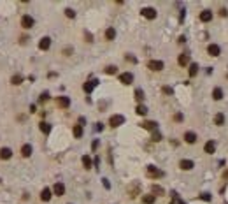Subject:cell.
I'll list each match as a JSON object with an SVG mask.
<instances>
[{"label": "cell", "mask_w": 228, "mask_h": 204, "mask_svg": "<svg viewBox=\"0 0 228 204\" xmlns=\"http://www.w3.org/2000/svg\"><path fill=\"white\" fill-rule=\"evenodd\" d=\"M125 123V116L123 115H114V116H111V120H109V125L111 127H119V125H123Z\"/></svg>", "instance_id": "1"}, {"label": "cell", "mask_w": 228, "mask_h": 204, "mask_svg": "<svg viewBox=\"0 0 228 204\" xmlns=\"http://www.w3.org/2000/svg\"><path fill=\"white\" fill-rule=\"evenodd\" d=\"M147 176H151V178H162L163 176V171H160L154 166H147Z\"/></svg>", "instance_id": "2"}, {"label": "cell", "mask_w": 228, "mask_h": 204, "mask_svg": "<svg viewBox=\"0 0 228 204\" xmlns=\"http://www.w3.org/2000/svg\"><path fill=\"white\" fill-rule=\"evenodd\" d=\"M21 27L23 28H32L33 27V18L30 14H25V16L21 18Z\"/></svg>", "instance_id": "3"}, {"label": "cell", "mask_w": 228, "mask_h": 204, "mask_svg": "<svg viewBox=\"0 0 228 204\" xmlns=\"http://www.w3.org/2000/svg\"><path fill=\"white\" fill-rule=\"evenodd\" d=\"M147 67L151 71H162L163 69V62L162 60H149L147 62Z\"/></svg>", "instance_id": "4"}, {"label": "cell", "mask_w": 228, "mask_h": 204, "mask_svg": "<svg viewBox=\"0 0 228 204\" xmlns=\"http://www.w3.org/2000/svg\"><path fill=\"white\" fill-rule=\"evenodd\" d=\"M98 84V81L97 79H91V81H86L84 83V86H83V90H84V92L86 93H91V92H93V88Z\"/></svg>", "instance_id": "5"}, {"label": "cell", "mask_w": 228, "mask_h": 204, "mask_svg": "<svg viewBox=\"0 0 228 204\" xmlns=\"http://www.w3.org/2000/svg\"><path fill=\"white\" fill-rule=\"evenodd\" d=\"M141 12H142V16L147 18V19H154V18H156V11H154L153 7H144Z\"/></svg>", "instance_id": "6"}, {"label": "cell", "mask_w": 228, "mask_h": 204, "mask_svg": "<svg viewBox=\"0 0 228 204\" xmlns=\"http://www.w3.org/2000/svg\"><path fill=\"white\" fill-rule=\"evenodd\" d=\"M207 53H209L211 56H218V55H221V48L218 46V44H209Z\"/></svg>", "instance_id": "7"}, {"label": "cell", "mask_w": 228, "mask_h": 204, "mask_svg": "<svg viewBox=\"0 0 228 204\" xmlns=\"http://www.w3.org/2000/svg\"><path fill=\"white\" fill-rule=\"evenodd\" d=\"M49 46H51V39H49V37H42L40 42H39V48H40L42 51H48Z\"/></svg>", "instance_id": "8"}, {"label": "cell", "mask_w": 228, "mask_h": 204, "mask_svg": "<svg viewBox=\"0 0 228 204\" xmlns=\"http://www.w3.org/2000/svg\"><path fill=\"white\" fill-rule=\"evenodd\" d=\"M53 194H55V195H63V194H65V185L61 183V181L55 183V187H53Z\"/></svg>", "instance_id": "9"}, {"label": "cell", "mask_w": 228, "mask_h": 204, "mask_svg": "<svg viewBox=\"0 0 228 204\" xmlns=\"http://www.w3.org/2000/svg\"><path fill=\"white\" fill-rule=\"evenodd\" d=\"M179 167H181L182 171H190V169L195 167V164H193V160H186V158H184V160L179 162Z\"/></svg>", "instance_id": "10"}, {"label": "cell", "mask_w": 228, "mask_h": 204, "mask_svg": "<svg viewBox=\"0 0 228 204\" xmlns=\"http://www.w3.org/2000/svg\"><path fill=\"white\" fill-rule=\"evenodd\" d=\"M119 81H121L123 84H130V83L133 81V74H132V72H123V74L119 76Z\"/></svg>", "instance_id": "11"}, {"label": "cell", "mask_w": 228, "mask_h": 204, "mask_svg": "<svg viewBox=\"0 0 228 204\" xmlns=\"http://www.w3.org/2000/svg\"><path fill=\"white\" fill-rule=\"evenodd\" d=\"M203 150H205V153L212 155V153L216 151V143H214V141H207V143H205V146H203Z\"/></svg>", "instance_id": "12"}, {"label": "cell", "mask_w": 228, "mask_h": 204, "mask_svg": "<svg viewBox=\"0 0 228 204\" xmlns=\"http://www.w3.org/2000/svg\"><path fill=\"white\" fill-rule=\"evenodd\" d=\"M200 19L203 21V23H209V21L212 19V12L211 11H202L200 12Z\"/></svg>", "instance_id": "13"}, {"label": "cell", "mask_w": 228, "mask_h": 204, "mask_svg": "<svg viewBox=\"0 0 228 204\" xmlns=\"http://www.w3.org/2000/svg\"><path fill=\"white\" fill-rule=\"evenodd\" d=\"M11 157H12V151L9 148H2V150H0V158H2V160H9Z\"/></svg>", "instance_id": "14"}, {"label": "cell", "mask_w": 228, "mask_h": 204, "mask_svg": "<svg viewBox=\"0 0 228 204\" xmlns=\"http://www.w3.org/2000/svg\"><path fill=\"white\" fill-rule=\"evenodd\" d=\"M184 141L190 143V144L197 143V134H195V132H186V134H184Z\"/></svg>", "instance_id": "15"}, {"label": "cell", "mask_w": 228, "mask_h": 204, "mask_svg": "<svg viewBox=\"0 0 228 204\" xmlns=\"http://www.w3.org/2000/svg\"><path fill=\"white\" fill-rule=\"evenodd\" d=\"M179 65H182V67H184V65H188L190 63V55L188 53H182V55H179Z\"/></svg>", "instance_id": "16"}, {"label": "cell", "mask_w": 228, "mask_h": 204, "mask_svg": "<svg viewBox=\"0 0 228 204\" xmlns=\"http://www.w3.org/2000/svg\"><path fill=\"white\" fill-rule=\"evenodd\" d=\"M51 194H53L51 188H44V190L40 192V199H42V201H49V199H51Z\"/></svg>", "instance_id": "17"}, {"label": "cell", "mask_w": 228, "mask_h": 204, "mask_svg": "<svg viewBox=\"0 0 228 204\" xmlns=\"http://www.w3.org/2000/svg\"><path fill=\"white\" fill-rule=\"evenodd\" d=\"M212 97H214V100H221V99H223V90H221L219 86L212 90Z\"/></svg>", "instance_id": "18"}, {"label": "cell", "mask_w": 228, "mask_h": 204, "mask_svg": "<svg viewBox=\"0 0 228 204\" xmlns=\"http://www.w3.org/2000/svg\"><path fill=\"white\" fill-rule=\"evenodd\" d=\"M58 106L60 107H68V106H70V99H68V97H60L58 99Z\"/></svg>", "instance_id": "19"}, {"label": "cell", "mask_w": 228, "mask_h": 204, "mask_svg": "<svg viewBox=\"0 0 228 204\" xmlns=\"http://www.w3.org/2000/svg\"><path fill=\"white\" fill-rule=\"evenodd\" d=\"M21 155H23V157H30V155H32V146H30V144H23Z\"/></svg>", "instance_id": "20"}, {"label": "cell", "mask_w": 228, "mask_h": 204, "mask_svg": "<svg viewBox=\"0 0 228 204\" xmlns=\"http://www.w3.org/2000/svg\"><path fill=\"white\" fill-rule=\"evenodd\" d=\"M105 37H107V41H112L114 37H116V30H114L112 27H109V28L105 30Z\"/></svg>", "instance_id": "21"}, {"label": "cell", "mask_w": 228, "mask_h": 204, "mask_svg": "<svg viewBox=\"0 0 228 204\" xmlns=\"http://www.w3.org/2000/svg\"><path fill=\"white\" fill-rule=\"evenodd\" d=\"M142 127H144V128H147V130H156L158 123H156V122H144V123H142Z\"/></svg>", "instance_id": "22"}, {"label": "cell", "mask_w": 228, "mask_h": 204, "mask_svg": "<svg viewBox=\"0 0 228 204\" xmlns=\"http://www.w3.org/2000/svg\"><path fill=\"white\" fill-rule=\"evenodd\" d=\"M135 111H137V115H141V116H144V115H146V113H147V107H146L144 104H139V106H137V109H135Z\"/></svg>", "instance_id": "23"}, {"label": "cell", "mask_w": 228, "mask_h": 204, "mask_svg": "<svg viewBox=\"0 0 228 204\" xmlns=\"http://www.w3.org/2000/svg\"><path fill=\"white\" fill-rule=\"evenodd\" d=\"M91 164H93V162H91V158H89L88 155H84V157H83V166H84V169H89Z\"/></svg>", "instance_id": "24"}, {"label": "cell", "mask_w": 228, "mask_h": 204, "mask_svg": "<svg viewBox=\"0 0 228 204\" xmlns=\"http://www.w3.org/2000/svg\"><path fill=\"white\" fill-rule=\"evenodd\" d=\"M40 130H42L44 134H49V132H51V125L46 123V122H42V123H40Z\"/></svg>", "instance_id": "25"}, {"label": "cell", "mask_w": 228, "mask_h": 204, "mask_svg": "<svg viewBox=\"0 0 228 204\" xmlns=\"http://www.w3.org/2000/svg\"><path fill=\"white\" fill-rule=\"evenodd\" d=\"M142 202H144V204H153V202H154V195H153V194H151V195H144V197H142Z\"/></svg>", "instance_id": "26"}, {"label": "cell", "mask_w": 228, "mask_h": 204, "mask_svg": "<svg viewBox=\"0 0 228 204\" xmlns=\"http://www.w3.org/2000/svg\"><path fill=\"white\" fill-rule=\"evenodd\" d=\"M135 99L139 100V102H141V100H144V92H142L141 88H137V90H135Z\"/></svg>", "instance_id": "27"}, {"label": "cell", "mask_w": 228, "mask_h": 204, "mask_svg": "<svg viewBox=\"0 0 228 204\" xmlns=\"http://www.w3.org/2000/svg\"><path fill=\"white\" fill-rule=\"evenodd\" d=\"M214 123H216V125H223V123H225V116L221 115V113H219V115H216V118H214Z\"/></svg>", "instance_id": "28"}, {"label": "cell", "mask_w": 228, "mask_h": 204, "mask_svg": "<svg viewBox=\"0 0 228 204\" xmlns=\"http://www.w3.org/2000/svg\"><path fill=\"white\" fill-rule=\"evenodd\" d=\"M74 135H76V137H81V135H83V127L81 125H76L74 127Z\"/></svg>", "instance_id": "29"}, {"label": "cell", "mask_w": 228, "mask_h": 204, "mask_svg": "<svg viewBox=\"0 0 228 204\" xmlns=\"http://www.w3.org/2000/svg\"><path fill=\"white\" fill-rule=\"evenodd\" d=\"M11 83H12V84H21V83H23V78L16 74V76H12V79H11Z\"/></svg>", "instance_id": "30"}, {"label": "cell", "mask_w": 228, "mask_h": 204, "mask_svg": "<svg viewBox=\"0 0 228 204\" xmlns=\"http://www.w3.org/2000/svg\"><path fill=\"white\" fill-rule=\"evenodd\" d=\"M197 72H198V65L197 63H191L190 65V76H195Z\"/></svg>", "instance_id": "31"}, {"label": "cell", "mask_w": 228, "mask_h": 204, "mask_svg": "<svg viewBox=\"0 0 228 204\" xmlns=\"http://www.w3.org/2000/svg\"><path fill=\"white\" fill-rule=\"evenodd\" d=\"M105 72H107V74H116V67H114V65L105 67Z\"/></svg>", "instance_id": "32"}, {"label": "cell", "mask_w": 228, "mask_h": 204, "mask_svg": "<svg viewBox=\"0 0 228 204\" xmlns=\"http://www.w3.org/2000/svg\"><path fill=\"white\" fill-rule=\"evenodd\" d=\"M160 139H162V134L158 130H153V141H160Z\"/></svg>", "instance_id": "33"}, {"label": "cell", "mask_w": 228, "mask_h": 204, "mask_svg": "<svg viewBox=\"0 0 228 204\" xmlns=\"http://www.w3.org/2000/svg\"><path fill=\"white\" fill-rule=\"evenodd\" d=\"M65 16H68V18H76V11H72V9H65Z\"/></svg>", "instance_id": "34"}, {"label": "cell", "mask_w": 228, "mask_h": 204, "mask_svg": "<svg viewBox=\"0 0 228 204\" xmlns=\"http://www.w3.org/2000/svg\"><path fill=\"white\" fill-rule=\"evenodd\" d=\"M153 192H154V194H160V195H162V194H163V188H162V187H158V185H154V187H153Z\"/></svg>", "instance_id": "35"}, {"label": "cell", "mask_w": 228, "mask_h": 204, "mask_svg": "<svg viewBox=\"0 0 228 204\" xmlns=\"http://www.w3.org/2000/svg\"><path fill=\"white\" fill-rule=\"evenodd\" d=\"M163 92H165V93H169V95H172V93H174V90H172L170 86H163Z\"/></svg>", "instance_id": "36"}, {"label": "cell", "mask_w": 228, "mask_h": 204, "mask_svg": "<svg viewBox=\"0 0 228 204\" xmlns=\"http://www.w3.org/2000/svg\"><path fill=\"white\" fill-rule=\"evenodd\" d=\"M48 99H49V93H48V92H44V93L40 95V100H42V102H44V100H48Z\"/></svg>", "instance_id": "37"}, {"label": "cell", "mask_w": 228, "mask_h": 204, "mask_svg": "<svg viewBox=\"0 0 228 204\" xmlns=\"http://www.w3.org/2000/svg\"><path fill=\"white\" fill-rule=\"evenodd\" d=\"M200 199H203V201H211V195H209V194H202Z\"/></svg>", "instance_id": "38"}, {"label": "cell", "mask_w": 228, "mask_h": 204, "mask_svg": "<svg viewBox=\"0 0 228 204\" xmlns=\"http://www.w3.org/2000/svg\"><path fill=\"white\" fill-rule=\"evenodd\" d=\"M175 120H177V122H181V120H182V115H181V113H177V115H175Z\"/></svg>", "instance_id": "39"}, {"label": "cell", "mask_w": 228, "mask_h": 204, "mask_svg": "<svg viewBox=\"0 0 228 204\" xmlns=\"http://www.w3.org/2000/svg\"><path fill=\"white\" fill-rule=\"evenodd\" d=\"M102 181H104V187H105V188H109V187H111V185H109V181H107V179H102Z\"/></svg>", "instance_id": "40"}, {"label": "cell", "mask_w": 228, "mask_h": 204, "mask_svg": "<svg viewBox=\"0 0 228 204\" xmlns=\"http://www.w3.org/2000/svg\"><path fill=\"white\" fill-rule=\"evenodd\" d=\"M177 204H184V201H177Z\"/></svg>", "instance_id": "41"}]
</instances>
